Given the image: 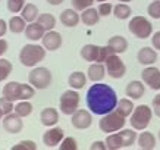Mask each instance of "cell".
Returning <instances> with one entry per match:
<instances>
[{
	"label": "cell",
	"instance_id": "cell-1",
	"mask_svg": "<svg viewBox=\"0 0 160 150\" xmlns=\"http://www.w3.org/2000/svg\"><path fill=\"white\" fill-rule=\"evenodd\" d=\"M116 91L103 82H94L87 91V106L94 115H106L118 107Z\"/></svg>",
	"mask_w": 160,
	"mask_h": 150
},
{
	"label": "cell",
	"instance_id": "cell-2",
	"mask_svg": "<svg viewBox=\"0 0 160 150\" xmlns=\"http://www.w3.org/2000/svg\"><path fill=\"white\" fill-rule=\"evenodd\" d=\"M44 58H46V47L40 44H25L19 52V62L28 68H34Z\"/></svg>",
	"mask_w": 160,
	"mask_h": 150
},
{
	"label": "cell",
	"instance_id": "cell-3",
	"mask_svg": "<svg viewBox=\"0 0 160 150\" xmlns=\"http://www.w3.org/2000/svg\"><path fill=\"white\" fill-rule=\"evenodd\" d=\"M126 121L125 116L122 115L121 112L115 109V111L109 112L106 115H103V118L98 122V127L103 132L106 134H110V132H116V131H121L123 127H125Z\"/></svg>",
	"mask_w": 160,
	"mask_h": 150
},
{
	"label": "cell",
	"instance_id": "cell-4",
	"mask_svg": "<svg viewBox=\"0 0 160 150\" xmlns=\"http://www.w3.org/2000/svg\"><path fill=\"white\" fill-rule=\"evenodd\" d=\"M153 107L147 105H140L134 109L131 113V127L137 131H144L147 127L150 125V121L153 118Z\"/></svg>",
	"mask_w": 160,
	"mask_h": 150
},
{
	"label": "cell",
	"instance_id": "cell-5",
	"mask_svg": "<svg viewBox=\"0 0 160 150\" xmlns=\"http://www.w3.org/2000/svg\"><path fill=\"white\" fill-rule=\"evenodd\" d=\"M128 29L132 35H135L137 39L146 40L153 35V25L147 18L144 16H132V19L128 22Z\"/></svg>",
	"mask_w": 160,
	"mask_h": 150
},
{
	"label": "cell",
	"instance_id": "cell-6",
	"mask_svg": "<svg viewBox=\"0 0 160 150\" xmlns=\"http://www.w3.org/2000/svg\"><path fill=\"white\" fill-rule=\"evenodd\" d=\"M79 102H81V96H79L78 90L69 88L66 91H63L59 99V109L63 115H72L78 111Z\"/></svg>",
	"mask_w": 160,
	"mask_h": 150
},
{
	"label": "cell",
	"instance_id": "cell-7",
	"mask_svg": "<svg viewBox=\"0 0 160 150\" xmlns=\"http://www.w3.org/2000/svg\"><path fill=\"white\" fill-rule=\"evenodd\" d=\"M28 81L35 90H46L50 87V84L53 81V75L50 72V69L44 68V66H35L29 72Z\"/></svg>",
	"mask_w": 160,
	"mask_h": 150
},
{
	"label": "cell",
	"instance_id": "cell-8",
	"mask_svg": "<svg viewBox=\"0 0 160 150\" xmlns=\"http://www.w3.org/2000/svg\"><path fill=\"white\" fill-rule=\"evenodd\" d=\"M104 65H106V71L110 78L121 80V78L125 77L126 66H125V63H123V60L119 58V54L113 53L112 56H109V59L104 62Z\"/></svg>",
	"mask_w": 160,
	"mask_h": 150
},
{
	"label": "cell",
	"instance_id": "cell-9",
	"mask_svg": "<svg viewBox=\"0 0 160 150\" xmlns=\"http://www.w3.org/2000/svg\"><path fill=\"white\" fill-rule=\"evenodd\" d=\"M141 80L151 90H160V69L150 65L141 72Z\"/></svg>",
	"mask_w": 160,
	"mask_h": 150
},
{
	"label": "cell",
	"instance_id": "cell-10",
	"mask_svg": "<svg viewBox=\"0 0 160 150\" xmlns=\"http://www.w3.org/2000/svg\"><path fill=\"white\" fill-rule=\"evenodd\" d=\"M72 118H71V124H72L73 128L77 130H87L90 128L92 124V116L91 113L85 109H78L75 113H72Z\"/></svg>",
	"mask_w": 160,
	"mask_h": 150
},
{
	"label": "cell",
	"instance_id": "cell-11",
	"mask_svg": "<svg viewBox=\"0 0 160 150\" xmlns=\"http://www.w3.org/2000/svg\"><path fill=\"white\" fill-rule=\"evenodd\" d=\"M65 138V131L60 127H49V130L43 134V143L46 147H56Z\"/></svg>",
	"mask_w": 160,
	"mask_h": 150
},
{
	"label": "cell",
	"instance_id": "cell-12",
	"mask_svg": "<svg viewBox=\"0 0 160 150\" xmlns=\"http://www.w3.org/2000/svg\"><path fill=\"white\" fill-rule=\"evenodd\" d=\"M24 128V121H22V116H19L18 113H9V115H5L3 118V130L6 132H10V134H18L21 132Z\"/></svg>",
	"mask_w": 160,
	"mask_h": 150
},
{
	"label": "cell",
	"instance_id": "cell-13",
	"mask_svg": "<svg viewBox=\"0 0 160 150\" xmlns=\"http://www.w3.org/2000/svg\"><path fill=\"white\" fill-rule=\"evenodd\" d=\"M41 41H43V46L46 47V50L54 52V50H59V49H60V46H62V43H63V39L58 31L52 29V31H46V34L43 35Z\"/></svg>",
	"mask_w": 160,
	"mask_h": 150
},
{
	"label": "cell",
	"instance_id": "cell-14",
	"mask_svg": "<svg viewBox=\"0 0 160 150\" xmlns=\"http://www.w3.org/2000/svg\"><path fill=\"white\" fill-rule=\"evenodd\" d=\"M146 93V85H144V81H138V80H134V81H129L128 85L125 88V94L132 100H138L144 96Z\"/></svg>",
	"mask_w": 160,
	"mask_h": 150
},
{
	"label": "cell",
	"instance_id": "cell-15",
	"mask_svg": "<svg viewBox=\"0 0 160 150\" xmlns=\"http://www.w3.org/2000/svg\"><path fill=\"white\" fill-rule=\"evenodd\" d=\"M106 65L104 63H100V62H96V63H91L88 66V71H87V77L90 81L92 82H100L103 78L106 77Z\"/></svg>",
	"mask_w": 160,
	"mask_h": 150
},
{
	"label": "cell",
	"instance_id": "cell-16",
	"mask_svg": "<svg viewBox=\"0 0 160 150\" xmlns=\"http://www.w3.org/2000/svg\"><path fill=\"white\" fill-rule=\"evenodd\" d=\"M137 59L141 65L144 66H150L157 60V52H156L154 47H142L138 50V54H137Z\"/></svg>",
	"mask_w": 160,
	"mask_h": 150
},
{
	"label": "cell",
	"instance_id": "cell-17",
	"mask_svg": "<svg viewBox=\"0 0 160 150\" xmlns=\"http://www.w3.org/2000/svg\"><path fill=\"white\" fill-rule=\"evenodd\" d=\"M79 21H81V15L78 13V10H75L73 8L72 9H65L60 13V22L68 28L77 27L79 24Z\"/></svg>",
	"mask_w": 160,
	"mask_h": 150
},
{
	"label": "cell",
	"instance_id": "cell-18",
	"mask_svg": "<svg viewBox=\"0 0 160 150\" xmlns=\"http://www.w3.org/2000/svg\"><path fill=\"white\" fill-rule=\"evenodd\" d=\"M21 85H22V82H18V81L8 82L5 87H3L2 96H5L6 99H9L12 102L21 100Z\"/></svg>",
	"mask_w": 160,
	"mask_h": 150
},
{
	"label": "cell",
	"instance_id": "cell-19",
	"mask_svg": "<svg viewBox=\"0 0 160 150\" xmlns=\"http://www.w3.org/2000/svg\"><path fill=\"white\" fill-rule=\"evenodd\" d=\"M40 122L44 127H54L59 122V112L54 107H44L40 113Z\"/></svg>",
	"mask_w": 160,
	"mask_h": 150
},
{
	"label": "cell",
	"instance_id": "cell-20",
	"mask_svg": "<svg viewBox=\"0 0 160 150\" xmlns=\"http://www.w3.org/2000/svg\"><path fill=\"white\" fill-rule=\"evenodd\" d=\"M46 34V29L43 28V25L38 24L37 21L35 22H29L25 28V35L27 39L31 40V41H38V40L43 39V35Z\"/></svg>",
	"mask_w": 160,
	"mask_h": 150
},
{
	"label": "cell",
	"instance_id": "cell-21",
	"mask_svg": "<svg viewBox=\"0 0 160 150\" xmlns=\"http://www.w3.org/2000/svg\"><path fill=\"white\" fill-rule=\"evenodd\" d=\"M87 81H88V77L82 71H75L69 75L68 78V84L69 87L73 88V90H81L87 85Z\"/></svg>",
	"mask_w": 160,
	"mask_h": 150
},
{
	"label": "cell",
	"instance_id": "cell-22",
	"mask_svg": "<svg viewBox=\"0 0 160 150\" xmlns=\"http://www.w3.org/2000/svg\"><path fill=\"white\" fill-rule=\"evenodd\" d=\"M107 46H110L112 50L116 54H122L128 50V40L123 35H113V37L109 39Z\"/></svg>",
	"mask_w": 160,
	"mask_h": 150
},
{
	"label": "cell",
	"instance_id": "cell-23",
	"mask_svg": "<svg viewBox=\"0 0 160 150\" xmlns=\"http://www.w3.org/2000/svg\"><path fill=\"white\" fill-rule=\"evenodd\" d=\"M137 143H138V147L142 150H153L156 147V137L153 132L144 131V132H141L138 136Z\"/></svg>",
	"mask_w": 160,
	"mask_h": 150
},
{
	"label": "cell",
	"instance_id": "cell-24",
	"mask_svg": "<svg viewBox=\"0 0 160 150\" xmlns=\"http://www.w3.org/2000/svg\"><path fill=\"white\" fill-rule=\"evenodd\" d=\"M98 53H100V46H96V44H85L81 49V58L87 62H97Z\"/></svg>",
	"mask_w": 160,
	"mask_h": 150
},
{
	"label": "cell",
	"instance_id": "cell-25",
	"mask_svg": "<svg viewBox=\"0 0 160 150\" xmlns=\"http://www.w3.org/2000/svg\"><path fill=\"white\" fill-rule=\"evenodd\" d=\"M100 16H102V15L98 13V10L94 9V8H88V9L81 12V21H82V24L87 25V27H92V25L98 24Z\"/></svg>",
	"mask_w": 160,
	"mask_h": 150
},
{
	"label": "cell",
	"instance_id": "cell-26",
	"mask_svg": "<svg viewBox=\"0 0 160 150\" xmlns=\"http://www.w3.org/2000/svg\"><path fill=\"white\" fill-rule=\"evenodd\" d=\"M9 31L13 33V34H21V33H25V28H27V21L22 18V16H12L9 19Z\"/></svg>",
	"mask_w": 160,
	"mask_h": 150
},
{
	"label": "cell",
	"instance_id": "cell-27",
	"mask_svg": "<svg viewBox=\"0 0 160 150\" xmlns=\"http://www.w3.org/2000/svg\"><path fill=\"white\" fill-rule=\"evenodd\" d=\"M21 16L24 18L27 22H35L38 18V8L34 3H25L24 9L21 10Z\"/></svg>",
	"mask_w": 160,
	"mask_h": 150
},
{
	"label": "cell",
	"instance_id": "cell-28",
	"mask_svg": "<svg viewBox=\"0 0 160 150\" xmlns=\"http://www.w3.org/2000/svg\"><path fill=\"white\" fill-rule=\"evenodd\" d=\"M113 15H115V18L116 19H121V21H125L128 19L129 16L132 15V9L129 5H126V3H119L113 8Z\"/></svg>",
	"mask_w": 160,
	"mask_h": 150
},
{
	"label": "cell",
	"instance_id": "cell-29",
	"mask_svg": "<svg viewBox=\"0 0 160 150\" xmlns=\"http://www.w3.org/2000/svg\"><path fill=\"white\" fill-rule=\"evenodd\" d=\"M32 105L29 103V100H18V103L15 105V109L13 112L15 113H18L19 116L25 118V116H29L32 113Z\"/></svg>",
	"mask_w": 160,
	"mask_h": 150
},
{
	"label": "cell",
	"instance_id": "cell-30",
	"mask_svg": "<svg viewBox=\"0 0 160 150\" xmlns=\"http://www.w3.org/2000/svg\"><path fill=\"white\" fill-rule=\"evenodd\" d=\"M37 22L43 25V28L46 31H52L56 27V18L52 13H41L37 18Z\"/></svg>",
	"mask_w": 160,
	"mask_h": 150
},
{
	"label": "cell",
	"instance_id": "cell-31",
	"mask_svg": "<svg viewBox=\"0 0 160 150\" xmlns=\"http://www.w3.org/2000/svg\"><path fill=\"white\" fill-rule=\"evenodd\" d=\"M137 130H121V132H119V136H121L122 138V143H123V147H131L134 143L137 141V138H138V136H137Z\"/></svg>",
	"mask_w": 160,
	"mask_h": 150
},
{
	"label": "cell",
	"instance_id": "cell-32",
	"mask_svg": "<svg viewBox=\"0 0 160 150\" xmlns=\"http://www.w3.org/2000/svg\"><path fill=\"white\" fill-rule=\"evenodd\" d=\"M106 144L109 150H119L123 147V143H122V138L119 136V132H110V134H107Z\"/></svg>",
	"mask_w": 160,
	"mask_h": 150
},
{
	"label": "cell",
	"instance_id": "cell-33",
	"mask_svg": "<svg viewBox=\"0 0 160 150\" xmlns=\"http://www.w3.org/2000/svg\"><path fill=\"white\" fill-rule=\"evenodd\" d=\"M116 109L126 118V116H131V113L134 112L135 106H134V103H132V99H121V100L118 102Z\"/></svg>",
	"mask_w": 160,
	"mask_h": 150
},
{
	"label": "cell",
	"instance_id": "cell-34",
	"mask_svg": "<svg viewBox=\"0 0 160 150\" xmlns=\"http://www.w3.org/2000/svg\"><path fill=\"white\" fill-rule=\"evenodd\" d=\"M12 69H13V66H12L10 60H8L5 58L0 59V82L8 80V77L12 74Z\"/></svg>",
	"mask_w": 160,
	"mask_h": 150
},
{
	"label": "cell",
	"instance_id": "cell-35",
	"mask_svg": "<svg viewBox=\"0 0 160 150\" xmlns=\"http://www.w3.org/2000/svg\"><path fill=\"white\" fill-rule=\"evenodd\" d=\"M147 13L150 15L153 19H160V0H153L148 8H147Z\"/></svg>",
	"mask_w": 160,
	"mask_h": 150
},
{
	"label": "cell",
	"instance_id": "cell-36",
	"mask_svg": "<svg viewBox=\"0 0 160 150\" xmlns=\"http://www.w3.org/2000/svg\"><path fill=\"white\" fill-rule=\"evenodd\" d=\"M13 109H15V106H13V102H12V100L6 99L5 96L0 97V111L3 112V115H9V113H12Z\"/></svg>",
	"mask_w": 160,
	"mask_h": 150
},
{
	"label": "cell",
	"instance_id": "cell-37",
	"mask_svg": "<svg viewBox=\"0 0 160 150\" xmlns=\"http://www.w3.org/2000/svg\"><path fill=\"white\" fill-rule=\"evenodd\" d=\"M71 3H72V8L75 10L82 12V10L91 8L92 3H94V0H71Z\"/></svg>",
	"mask_w": 160,
	"mask_h": 150
},
{
	"label": "cell",
	"instance_id": "cell-38",
	"mask_svg": "<svg viewBox=\"0 0 160 150\" xmlns=\"http://www.w3.org/2000/svg\"><path fill=\"white\" fill-rule=\"evenodd\" d=\"M60 150H77L78 149V143L73 137H65L59 146Z\"/></svg>",
	"mask_w": 160,
	"mask_h": 150
},
{
	"label": "cell",
	"instance_id": "cell-39",
	"mask_svg": "<svg viewBox=\"0 0 160 150\" xmlns=\"http://www.w3.org/2000/svg\"><path fill=\"white\" fill-rule=\"evenodd\" d=\"M25 0H8V9L12 13H19L24 9Z\"/></svg>",
	"mask_w": 160,
	"mask_h": 150
},
{
	"label": "cell",
	"instance_id": "cell-40",
	"mask_svg": "<svg viewBox=\"0 0 160 150\" xmlns=\"http://www.w3.org/2000/svg\"><path fill=\"white\" fill-rule=\"evenodd\" d=\"M35 149H37V144L32 140H22L18 144L12 146V150H35Z\"/></svg>",
	"mask_w": 160,
	"mask_h": 150
},
{
	"label": "cell",
	"instance_id": "cell-41",
	"mask_svg": "<svg viewBox=\"0 0 160 150\" xmlns=\"http://www.w3.org/2000/svg\"><path fill=\"white\" fill-rule=\"evenodd\" d=\"M115 53L113 50H112L110 46H100V53H98V58H97V62L100 63H104L109 59V56H112V54Z\"/></svg>",
	"mask_w": 160,
	"mask_h": 150
},
{
	"label": "cell",
	"instance_id": "cell-42",
	"mask_svg": "<svg viewBox=\"0 0 160 150\" xmlns=\"http://www.w3.org/2000/svg\"><path fill=\"white\" fill-rule=\"evenodd\" d=\"M98 13L102 15V16H109V15L113 12V6H112V3H106V2H103V3H100L97 8Z\"/></svg>",
	"mask_w": 160,
	"mask_h": 150
},
{
	"label": "cell",
	"instance_id": "cell-43",
	"mask_svg": "<svg viewBox=\"0 0 160 150\" xmlns=\"http://www.w3.org/2000/svg\"><path fill=\"white\" fill-rule=\"evenodd\" d=\"M151 107H153V112H154V115L157 118H160V94L153 99V102H151Z\"/></svg>",
	"mask_w": 160,
	"mask_h": 150
},
{
	"label": "cell",
	"instance_id": "cell-44",
	"mask_svg": "<svg viewBox=\"0 0 160 150\" xmlns=\"http://www.w3.org/2000/svg\"><path fill=\"white\" fill-rule=\"evenodd\" d=\"M151 46L156 50H160V31H156L154 34L151 35Z\"/></svg>",
	"mask_w": 160,
	"mask_h": 150
},
{
	"label": "cell",
	"instance_id": "cell-45",
	"mask_svg": "<svg viewBox=\"0 0 160 150\" xmlns=\"http://www.w3.org/2000/svg\"><path fill=\"white\" fill-rule=\"evenodd\" d=\"M90 149L91 150H106L107 149V144H106V141H94L91 146H90Z\"/></svg>",
	"mask_w": 160,
	"mask_h": 150
},
{
	"label": "cell",
	"instance_id": "cell-46",
	"mask_svg": "<svg viewBox=\"0 0 160 150\" xmlns=\"http://www.w3.org/2000/svg\"><path fill=\"white\" fill-rule=\"evenodd\" d=\"M8 29H9V24H8L5 19L0 18V37H3V35L8 33Z\"/></svg>",
	"mask_w": 160,
	"mask_h": 150
},
{
	"label": "cell",
	"instance_id": "cell-47",
	"mask_svg": "<svg viewBox=\"0 0 160 150\" xmlns=\"http://www.w3.org/2000/svg\"><path fill=\"white\" fill-rule=\"evenodd\" d=\"M8 49H9V44L6 41L5 39H0V58L3 56V54L8 52Z\"/></svg>",
	"mask_w": 160,
	"mask_h": 150
},
{
	"label": "cell",
	"instance_id": "cell-48",
	"mask_svg": "<svg viewBox=\"0 0 160 150\" xmlns=\"http://www.w3.org/2000/svg\"><path fill=\"white\" fill-rule=\"evenodd\" d=\"M46 2L52 6H59V5H62L63 3V0H46Z\"/></svg>",
	"mask_w": 160,
	"mask_h": 150
},
{
	"label": "cell",
	"instance_id": "cell-49",
	"mask_svg": "<svg viewBox=\"0 0 160 150\" xmlns=\"http://www.w3.org/2000/svg\"><path fill=\"white\" fill-rule=\"evenodd\" d=\"M118 2H122V3H129V2H132V0H118Z\"/></svg>",
	"mask_w": 160,
	"mask_h": 150
},
{
	"label": "cell",
	"instance_id": "cell-50",
	"mask_svg": "<svg viewBox=\"0 0 160 150\" xmlns=\"http://www.w3.org/2000/svg\"><path fill=\"white\" fill-rule=\"evenodd\" d=\"M3 116H5V115H3V112L0 111V121H2V118H3Z\"/></svg>",
	"mask_w": 160,
	"mask_h": 150
},
{
	"label": "cell",
	"instance_id": "cell-51",
	"mask_svg": "<svg viewBox=\"0 0 160 150\" xmlns=\"http://www.w3.org/2000/svg\"><path fill=\"white\" fill-rule=\"evenodd\" d=\"M98 3H103V2H109V0H97Z\"/></svg>",
	"mask_w": 160,
	"mask_h": 150
},
{
	"label": "cell",
	"instance_id": "cell-52",
	"mask_svg": "<svg viewBox=\"0 0 160 150\" xmlns=\"http://www.w3.org/2000/svg\"><path fill=\"white\" fill-rule=\"evenodd\" d=\"M159 140H160V130H159Z\"/></svg>",
	"mask_w": 160,
	"mask_h": 150
}]
</instances>
